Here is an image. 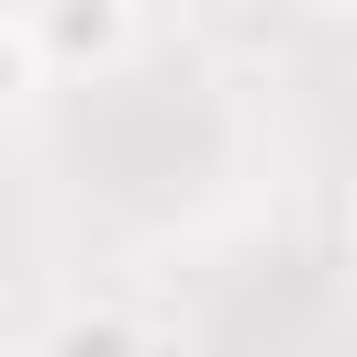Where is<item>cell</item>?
Listing matches in <instances>:
<instances>
[{"label":"cell","mask_w":357,"mask_h":357,"mask_svg":"<svg viewBox=\"0 0 357 357\" xmlns=\"http://www.w3.org/2000/svg\"><path fill=\"white\" fill-rule=\"evenodd\" d=\"M45 78H112L134 56V0H11Z\"/></svg>","instance_id":"cell-1"},{"label":"cell","mask_w":357,"mask_h":357,"mask_svg":"<svg viewBox=\"0 0 357 357\" xmlns=\"http://www.w3.org/2000/svg\"><path fill=\"white\" fill-rule=\"evenodd\" d=\"M22 357H156V335H145L123 301H67V312H56Z\"/></svg>","instance_id":"cell-2"},{"label":"cell","mask_w":357,"mask_h":357,"mask_svg":"<svg viewBox=\"0 0 357 357\" xmlns=\"http://www.w3.org/2000/svg\"><path fill=\"white\" fill-rule=\"evenodd\" d=\"M33 89H45V67H33V45H22V22L0 11V123H11V112H22Z\"/></svg>","instance_id":"cell-3"},{"label":"cell","mask_w":357,"mask_h":357,"mask_svg":"<svg viewBox=\"0 0 357 357\" xmlns=\"http://www.w3.org/2000/svg\"><path fill=\"white\" fill-rule=\"evenodd\" d=\"M0 11H11V0H0Z\"/></svg>","instance_id":"cell-4"}]
</instances>
